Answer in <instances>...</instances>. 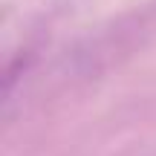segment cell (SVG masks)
Instances as JSON below:
<instances>
[]
</instances>
